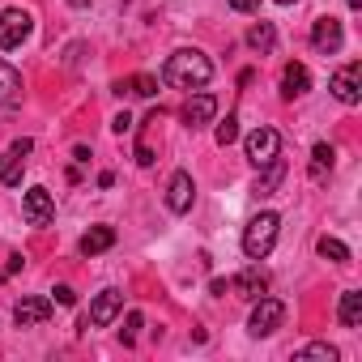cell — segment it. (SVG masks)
<instances>
[{"mask_svg": "<svg viewBox=\"0 0 362 362\" xmlns=\"http://www.w3.org/2000/svg\"><path fill=\"white\" fill-rule=\"evenodd\" d=\"M209 77H214V64H209V56L197 52V47H179V52H170L166 64H162V81H166L170 90H205Z\"/></svg>", "mask_w": 362, "mask_h": 362, "instance_id": "6da1fadb", "label": "cell"}, {"mask_svg": "<svg viewBox=\"0 0 362 362\" xmlns=\"http://www.w3.org/2000/svg\"><path fill=\"white\" fill-rule=\"evenodd\" d=\"M277 230H281V218H277L273 209L256 214V218L247 222V230H243V256H247V260H264V256L273 252V243H277Z\"/></svg>", "mask_w": 362, "mask_h": 362, "instance_id": "7a4b0ae2", "label": "cell"}, {"mask_svg": "<svg viewBox=\"0 0 362 362\" xmlns=\"http://www.w3.org/2000/svg\"><path fill=\"white\" fill-rule=\"evenodd\" d=\"M30 35H35V18L26 9H5V13H0V47H5V52L22 47Z\"/></svg>", "mask_w": 362, "mask_h": 362, "instance_id": "3957f363", "label": "cell"}, {"mask_svg": "<svg viewBox=\"0 0 362 362\" xmlns=\"http://www.w3.org/2000/svg\"><path fill=\"white\" fill-rule=\"evenodd\" d=\"M328 90H332V98H337V103L358 107V103H362V64H358V60H349L345 69H337V73H332V81H328Z\"/></svg>", "mask_w": 362, "mask_h": 362, "instance_id": "277c9868", "label": "cell"}, {"mask_svg": "<svg viewBox=\"0 0 362 362\" xmlns=\"http://www.w3.org/2000/svg\"><path fill=\"white\" fill-rule=\"evenodd\" d=\"M281 320H286V303L281 298H256V307H252V320H247V332L252 337H269V332H277L281 328Z\"/></svg>", "mask_w": 362, "mask_h": 362, "instance_id": "5b68a950", "label": "cell"}, {"mask_svg": "<svg viewBox=\"0 0 362 362\" xmlns=\"http://www.w3.org/2000/svg\"><path fill=\"white\" fill-rule=\"evenodd\" d=\"M30 149H35L30 136H22V141H13L5 153H0V184H5V188H18L22 184V170H26V153Z\"/></svg>", "mask_w": 362, "mask_h": 362, "instance_id": "8992f818", "label": "cell"}, {"mask_svg": "<svg viewBox=\"0 0 362 362\" xmlns=\"http://www.w3.org/2000/svg\"><path fill=\"white\" fill-rule=\"evenodd\" d=\"M243 149H247L252 166H264V162H273L281 153V136H277V128H252L247 141H243Z\"/></svg>", "mask_w": 362, "mask_h": 362, "instance_id": "52a82bcc", "label": "cell"}, {"mask_svg": "<svg viewBox=\"0 0 362 362\" xmlns=\"http://www.w3.org/2000/svg\"><path fill=\"white\" fill-rule=\"evenodd\" d=\"M119 311H124V294H119V290H103V294L90 303V315L81 320V328H107Z\"/></svg>", "mask_w": 362, "mask_h": 362, "instance_id": "ba28073f", "label": "cell"}, {"mask_svg": "<svg viewBox=\"0 0 362 362\" xmlns=\"http://www.w3.org/2000/svg\"><path fill=\"white\" fill-rule=\"evenodd\" d=\"M192 201H197L192 175H188V170H175V175H170V184H166V209H170V214H188Z\"/></svg>", "mask_w": 362, "mask_h": 362, "instance_id": "9c48e42d", "label": "cell"}, {"mask_svg": "<svg viewBox=\"0 0 362 362\" xmlns=\"http://www.w3.org/2000/svg\"><path fill=\"white\" fill-rule=\"evenodd\" d=\"M341 43H345L341 22H337V18H315V26H311V47H315L320 56H332V52H341Z\"/></svg>", "mask_w": 362, "mask_h": 362, "instance_id": "30bf717a", "label": "cell"}, {"mask_svg": "<svg viewBox=\"0 0 362 362\" xmlns=\"http://www.w3.org/2000/svg\"><path fill=\"white\" fill-rule=\"evenodd\" d=\"M22 214H26L30 226H47V222L56 218V201H52V192H47V188H30V192L22 197Z\"/></svg>", "mask_w": 362, "mask_h": 362, "instance_id": "8fae6325", "label": "cell"}, {"mask_svg": "<svg viewBox=\"0 0 362 362\" xmlns=\"http://www.w3.org/2000/svg\"><path fill=\"white\" fill-rule=\"evenodd\" d=\"M214 115H218V98L214 94H192L184 107H179V119H184L188 128H205Z\"/></svg>", "mask_w": 362, "mask_h": 362, "instance_id": "7c38bea8", "label": "cell"}, {"mask_svg": "<svg viewBox=\"0 0 362 362\" xmlns=\"http://www.w3.org/2000/svg\"><path fill=\"white\" fill-rule=\"evenodd\" d=\"M52 311H56V303L35 294V298H22V303H18L13 320H18V328H39V324H47V320H52Z\"/></svg>", "mask_w": 362, "mask_h": 362, "instance_id": "4fadbf2b", "label": "cell"}, {"mask_svg": "<svg viewBox=\"0 0 362 362\" xmlns=\"http://www.w3.org/2000/svg\"><path fill=\"white\" fill-rule=\"evenodd\" d=\"M230 290L239 294V298H247V303H256L264 290H269V277L260 273V269H247V273H239V277H230Z\"/></svg>", "mask_w": 362, "mask_h": 362, "instance_id": "5bb4252c", "label": "cell"}, {"mask_svg": "<svg viewBox=\"0 0 362 362\" xmlns=\"http://www.w3.org/2000/svg\"><path fill=\"white\" fill-rule=\"evenodd\" d=\"M311 90V73H307V64H286V73H281V94L286 98H303Z\"/></svg>", "mask_w": 362, "mask_h": 362, "instance_id": "9a60e30c", "label": "cell"}, {"mask_svg": "<svg viewBox=\"0 0 362 362\" xmlns=\"http://www.w3.org/2000/svg\"><path fill=\"white\" fill-rule=\"evenodd\" d=\"M22 103V77L13 64L0 60V107H18Z\"/></svg>", "mask_w": 362, "mask_h": 362, "instance_id": "2e32d148", "label": "cell"}, {"mask_svg": "<svg viewBox=\"0 0 362 362\" xmlns=\"http://www.w3.org/2000/svg\"><path fill=\"white\" fill-rule=\"evenodd\" d=\"M107 247H115V226H90L81 235V256H98Z\"/></svg>", "mask_w": 362, "mask_h": 362, "instance_id": "e0dca14e", "label": "cell"}, {"mask_svg": "<svg viewBox=\"0 0 362 362\" xmlns=\"http://www.w3.org/2000/svg\"><path fill=\"white\" fill-rule=\"evenodd\" d=\"M337 320H341V328H358V324H362V290H345V294H341Z\"/></svg>", "mask_w": 362, "mask_h": 362, "instance_id": "ac0fdd59", "label": "cell"}, {"mask_svg": "<svg viewBox=\"0 0 362 362\" xmlns=\"http://www.w3.org/2000/svg\"><path fill=\"white\" fill-rule=\"evenodd\" d=\"M115 94H119V98H124V94L153 98V94H158V77H149V73H136V77H128V81H115Z\"/></svg>", "mask_w": 362, "mask_h": 362, "instance_id": "d6986e66", "label": "cell"}, {"mask_svg": "<svg viewBox=\"0 0 362 362\" xmlns=\"http://www.w3.org/2000/svg\"><path fill=\"white\" fill-rule=\"evenodd\" d=\"M247 47L260 52V56H269V52L277 47V30H273V22H256V26L247 30Z\"/></svg>", "mask_w": 362, "mask_h": 362, "instance_id": "ffe728a7", "label": "cell"}, {"mask_svg": "<svg viewBox=\"0 0 362 362\" xmlns=\"http://www.w3.org/2000/svg\"><path fill=\"white\" fill-rule=\"evenodd\" d=\"M281 175H286V162H281V153H277L273 162H264V179L256 184V197H273V192L281 188Z\"/></svg>", "mask_w": 362, "mask_h": 362, "instance_id": "44dd1931", "label": "cell"}, {"mask_svg": "<svg viewBox=\"0 0 362 362\" xmlns=\"http://www.w3.org/2000/svg\"><path fill=\"white\" fill-rule=\"evenodd\" d=\"M332 158H337V149H332L328 141H320V145L311 149V179H315V184H324V175L332 170Z\"/></svg>", "mask_w": 362, "mask_h": 362, "instance_id": "7402d4cb", "label": "cell"}, {"mask_svg": "<svg viewBox=\"0 0 362 362\" xmlns=\"http://www.w3.org/2000/svg\"><path fill=\"white\" fill-rule=\"evenodd\" d=\"M294 358H298V362H337L341 354H337V345H328V341H311V345H303Z\"/></svg>", "mask_w": 362, "mask_h": 362, "instance_id": "603a6c76", "label": "cell"}, {"mask_svg": "<svg viewBox=\"0 0 362 362\" xmlns=\"http://www.w3.org/2000/svg\"><path fill=\"white\" fill-rule=\"evenodd\" d=\"M315 247H320V256H324V260H332V264H349V247H345L341 239H332V235H324V239H320Z\"/></svg>", "mask_w": 362, "mask_h": 362, "instance_id": "cb8c5ba5", "label": "cell"}, {"mask_svg": "<svg viewBox=\"0 0 362 362\" xmlns=\"http://www.w3.org/2000/svg\"><path fill=\"white\" fill-rule=\"evenodd\" d=\"M214 141H218V145H222V149H226V145H235V141H239V115H235V111H230V115H226V119H222V124H218V132H214Z\"/></svg>", "mask_w": 362, "mask_h": 362, "instance_id": "d4e9b609", "label": "cell"}, {"mask_svg": "<svg viewBox=\"0 0 362 362\" xmlns=\"http://www.w3.org/2000/svg\"><path fill=\"white\" fill-rule=\"evenodd\" d=\"M141 328H145V315L141 311H128V320H124V345H132Z\"/></svg>", "mask_w": 362, "mask_h": 362, "instance_id": "484cf974", "label": "cell"}, {"mask_svg": "<svg viewBox=\"0 0 362 362\" xmlns=\"http://www.w3.org/2000/svg\"><path fill=\"white\" fill-rule=\"evenodd\" d=\"M52 294H56L52 303H60V307H73V303H77V294H73V286H56Z\"/></svg>", "mask_w": 362, "mask_h": 362, "instance_id": "4316f807", "label": "cell"}, {"mask_svg": "<svg viewBox=\"0 0 362 362\" xmlns=\"http://www.w3.org/2000/svg\"><path fill=\"white\" fill-rule=\"evenodd\" d=\"M128 128H132V115H128V111H119V115L111 119V132H119V136H124Z\"/></svg>", "mask_w": 362, "mask_h": 362, "instance_id": "83f0119b", "label": "cell"}, {"mask_svg": "<svg viewBox=\"0 0 362 362\" xmlns=\"http://www.w3.org/2000/svg\"><path fill=\"white\" fill-rule=\"evenodd\" d=\"M226 5H230L235 13H252V9H260V0H226Z\"/></svg>", "mask_w": 362, "mask_h": 362, "instance_id": "f1b7e54d", "label": "cell"}, {"mask_svg": "<svg viewBox=\"0 0 362 362\" xmlns=\"http://www.w3.org/2000/svg\"><path fill=\"white\" fill-rule=\"evenodd\" d=\"M136 162H141V166H153V149H149V145H145V141H141V145H136Z\"/></svg>", "mask_w": 362, "mask_h": 362, "instance_id": "f546056e", "label": "cell"}, {"mask_svg": "<svg viewBox=\"0 0 362 362\" xmlns=\"http://www.w3.org/2000/svg\"><path fill=\"white\" fill-rule=\"evenodd\" d=\"M209 290H214V294H226V290H230V277H218V281H214Z\"/></svg>", "mask_w": 362, "mask_h": 362, "instance_id": "4dcf8cb0", "label": "cell"}, {"mask_svg": "<svg viewBox=\"0 0 362 362\" xmlns=\"http://www.w3.org/2000/svg\"><path fill=\"white\" fill-rule=\"evenodd\" d=\"M69 5H73V9H86V5H90V0H69Z\"/></svg>", "mask_w": 362, "mask_h": 362, "instance_id": "1f68e13d", "label": "cell"}, {"mask_svg": "<svg viewBox=\"0 0 362 362\" xmlns=\"http://www.w3.org/2000/svg\"><path fill=\"white\" fill-rule=\"evenodd\" d=\"M345 5H349V9H362V0H345Z\"/></svg>", "mask_w": 362, "mask_h": 362, "instance_id": "d6a6232c", "label": "cell"}, {"mask_svg": "<svg viewBox=\"0 0 362 362\" xmlns=\"http://www.w3.org/2000/svg\"><path fill=\"white\" fill-rule=\"evenodd\" d=\"M277 5H298V0H277Z\"/></svg>", "mask_w": 362, "mask_h": 362, "instance_id": "836d02e7", "label": "cell"}]
</instances>
